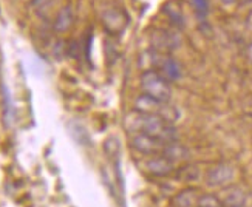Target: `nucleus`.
I'll use <instances>...</instances> for the list:
<instances>
[{
	"label": "nucleus",
	"mask_w": 252,
	"mask_h": 207,
	"mask_svg": "<svg viewBox=\"0 0 252 207\" xmlns=\"http://www.w3.org/2000/svg\"><path fill=\"white\" fill-rule=\"evenodd\" d=\"M164 156L169 158L172 162H175V161L184 159L188 156V150H186L183 146H180L178 143H172V144H167L166 151H164Z\"/></svg>",
	"instance_id": "4468645a"
},
{
	"label": "nucleus",
	"mask_w": 252,
	"mask_h": 207,
	"mask_svg": "<svg viewBox=\"0 0 252 207\" xmlns=\"http://www.w3.org/2000/svg\"><path fill=\"white\" fill-rule=\"evenodd\" d=\"M141 87L146 96L161 102H169L172 96V87L167 79L153 70H147L141 76Z\"/></svg>",
	"instance_id": "f03ea898"
},
{
	"label": "nucleus",
	"mask_w": 252,
	"mask_h": 207,
	"mask_svg": "<svg viewBox=\"0 0 252 207\" xmlns=\"http://www.w3.org/2000/svg\"><path fill=\"white\" fill-rule=\"evenodd\" d=\"M167 9H166V13L169 14V17L172 19V22L173 24H177V25H183V16H181V11L180 9H177V8H172V5H167L166 6Z\"/></svg>",
	"instance_id": "f3484780"
},
{
	"label": "nucleus",
	"mask_w": 252,
	"mask_h": 207,
	"mask_svg": "<svg viewBox=\"0 0 252 207\" xmlns=\"http://www.w3.org/2000/svg\"><path fill=\"white\" fill-rule=\"evenodd\" d=\"M175 177L181 182H195L200 179V167L195 164H186L175 170Z\"/></svg>",
	"instance_id": "f8f14e48"
},
{
	"label": "nucleus",
	"mask_w": 252,
	"mask_h": 207,
	"mask_svg": "<svg viewBox=\"0 0 252 207\" xmlns=\"http://www.w3.org/2000/svg\"><path fill=\"white\" fill-rule=\"evenodd\" d=\"M135 110L139 112V113L159 116V118L164 119V121H167L169 124H173L178 119L177 108L172 107L169 102H161V101H157V99H152V97H149L146 94L139 96L136 99Z\"/></svg>",
	"instance_id": "7ed1b4c3"
},
{
	"label": "nucleus",
	"mask_w": 252,
	"mask_h": 207,
	"mask_svg": "<svg viewBox=\"0 0 252 207\" xmlns=\"http://www.w3.org/2000/svg\"><path fill=\"white\" fill-rule=\"evenodd\" d=\"M223 3H226V5H232V3H235L237 0H221Z\"/></svg>",
	"instance_id": "a211bd4d"
},
{
	"label": "nucleus",
	"mask_w": 252,
	"mask_h": 207,
	"mask_svg": "<svg viewBox=\"0 0 252 207\" xmlns=\"http://www.w3.org/2000/svg\"><path fill=\"white\" fill-rule=\"evenodd\" d=\"M73 24V13L71 8H63L58 14L56 24H54V30L56 31H67Z\"/></svg>",
	"instance_id": "ddd939ff"
},
{
	"label": "nucleus",
	"mask_w": 252,
	"mask_h": 207,
	"mask_svg": "<svg viewBox=\"0 0 252 207\" xmlns=\"http://www.w3.org/2000/svg\"><path fill=\"white\" fill-rule=\"evenodd\" d=\"M203 192L198 187H186L173 195L170 207H200Z\"/></svg>",
	"instance_id": "9d476101"
},
{
	"label": "nucleus",
	"mask_w": 252,
	"mask_h": 207,
	"mask_svg": "<svg viewBox=\"0 0 252 207\" xmlns=\"http://www.w3.org/2000/svg\"><path fill=\"white\" fill-rule=\"evenodd\" d=\"M150 43L153 47V51H159V53H170L178 47V37L173 34V32L167 30H157L153 34L150 36Z\"/></svg>",
	"instance_id": "1a4fd4ad"
},
{
	"label": "nucleus",
	"mask_w": 252,
	"mask_h": 207,
	"mask_svg": "<svg viewBox=\"0 0 252 207\" xmlns=\"http://www.w3.org/2000/svg\"><path fill=\"white\" fill-rule=\"evenodd\" d=\"M142 172L153 178H164L169 177L175 172V162H172L169 158L164 155L158 156H147L144 159V166H142Z\"/></svg>",
	"instance_id": "0eeeda50"
},
{
	"label": "nucleus",
	"mask_w": 252,
	"mask_h": 207,
	"mask_svg": "<svg viewBox=\"0 0 252 207\" xmlns=\"http://www.w3.org/2000/svg\"><path fill=\"white\" fill-rule=\"evenodd\" d=\"M224 207H243L246 203V195L242 189L231 187L224 193V198L221 200Z\"/></svg>",
	"instance_id": "9b49d317"
},
{
	"label": "nucleus",
	"mask_w": 252,
	"mask_h": 207,
	"mask_svg": "<svg viewBox=\"0 0 252 207\" xmlns=\"http://www.w3.org/2000/svg\"><path fill=\"white\" fill-rule=\"evenodd\" d=\"M150 63L153 67L152 70L159 73L162 78L167 79L169 82L178 81L181 78V68H180L178 62L167 53L152 51L150 53Z\"/></svg>",
	"instance_id": "20e7f679"
},
{
	"label": "nucleus",
	"mask_w": 252,
	"mask_h": 207,
	"mask_svg": "<svg viewBox=\"0 0 252 207\" xmlns=\"http://www.w3.org/2000/svg\"><path fill=\"white\" fill-rule=\"evenodd\" d=\"M193 8H195V13L198 16V19L204 20L207 17V13H209V2L207 0H190Z\"/></svg>",
	"instance_id": "dca6fc26"
},
{
	"label": "nucleus",
	"mask_w": 252,
	"mask_h": 207,
	"mask_svg": "<svg viewBox=\"0 0 252 207\" xmlns=\"http://www.w3.org/2000/svg\"><path fill=\"white\" fill-rule=\"evenodd\" d=\"M130 146L136 153L142 155V156H158V155H164L166 151L167 144L162 143V141L152 138L149 135L144 133H133L130 138Z\"/></svg>",
	"instance_id": "39448f33"
},
{
	"label": "nucleus",
	"mask_w": 252,
	"mask_h": 207,
	"mask_svg": "<svg viewBox=\"0 0 252 207\" xmlns=\"http://www.w3.org/2000/svg\"><path fill=\"white\" fill-rule=\"evenodd\" d=\"M126 127L131 135L144 133L152 138H157L166 144H172L178 141V133H177V130H175L173 124H169L159 116L139 113L135 110L133 113L128 115L126 121Z\"/></svg>",
	"instance_id": "f257e3e1"
},
{
	"label": "nucleus",
	"mask_w": 252,
	"mask_h": 207,
	"mask_svg": "<svg viewBox=\"0 0 252 207\" xmlns=\"http://www.w3.org/2000/svg\"><path fill=\"white\" fill-rule=\"evenodd\" d=\"M200 207H224L221 198L215 197L212 193H203L200 200Z\"/></svg>",
	"instance_id": "2eb2a0df"
},
{
	"label": "nucleus",
	"mask_w": 252,
	"mask_h": 207,
	"mask_svg": "<svg viewBox=\"0 0 252 207\" xmlns=\"http://www.w3.org/2000/svg\"><path fill=\"white\" fill-rule=\"evenodd\" d=\"M102 22H104V27L108 34L119 36V34H123V31L126 30V27L128 24V16L123 9L115 8V9L105 11L102 16Z\"/></svg>",
	"instance_id": "6e6552de"
},
{
	"label": "nucleus",
	"mask_w": 252,
	"mask_h": 207,
	"mask_svg": "<svg viewBox=\"0 0 252 207\" xmlns=\"http://www.w3.org/2000/svg\"><path fill=\"white\" fill-rule=\"evenodd\" d=\"M235 177V170L227 162H218L206 172V182L211 187H226Z\"/></svg>",
	"instance_id": "423d86ee"
}]
</instances>
